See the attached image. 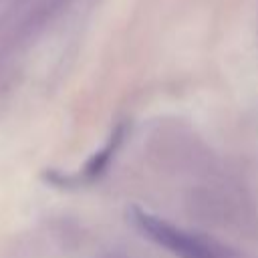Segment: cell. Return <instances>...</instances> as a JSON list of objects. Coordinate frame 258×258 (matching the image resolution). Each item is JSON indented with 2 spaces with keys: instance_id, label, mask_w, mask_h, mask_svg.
Listing matches in <instances>:
<instances>
[{
  "instance_id": "cell-1",
  "label": "cell",
  "mask_w": 258,
  "mask_h": 258,
  "mask_svg": "<svg viewBox=\"0 0 258 258\" xmlns=\"http://www.w3.org/2000/svg\"><path fill=\"white\" fill-rule=\"evenodd\" d=\"M131 220L143 236L177 254L179 258H236V254L224 244L177 228L139 208L131 210Z\"/></svg>"
},
{
  "instance_id": "cell-2",
  "label": "cell",
  "mask_w": 258,
  "mask_h": 258,
  "mask_svg": "<svg viewBox=\"0 0 258 258\" xmlns=\"http://www.w3.org/2000/svg\"><path fill=\"white\" fill-rule=\"evenodd\" d=\"M121 135H123V129H117V131L111 135L109 143H107L101 151H97V153L91 157V161L85 165V175H87V177H97V175H99V173L109 165L111 155L115 153L117 145L121 143Z\"/></svg>"
}]
</instances>
